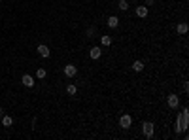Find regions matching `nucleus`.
Here are the masks:
<instances>
[{"label":"nucleus","instance_id":"nucleus-1","mask_svg":"<svg viewBox=\"0 0 189 140\" xmlns=\"http://www.w3.org/2000/svg\"><path fill=\"white\" fill-rule=\"evenodd\" d=\"M153 131H155V125H153L151 121H146V123L142 125V135H144L146 138H151V136H153Z\"/></svg>","mask_w":189,"mask_h":140},{"label":"nucleus","instance_id":"nucleus-2","mask_svg":"<svg viewBox=\"0 0 189 140\" xmlns=\"http://www.w3.org/2000/svg\"><path fill=\"white\" fill-rule=\"evenodd\" d=\"M166 104H169V108H178L180 106V97L176 95V93H170L169 97H166Z\"/></svg>","mask_w":189,"mask_h":140},{"label":"nucleus","instance_id":"nucleus-3","mask_svg":"<svg viewBox=\"0 0 189 140\" xmlns=\"http://www.w3.org/2000/svg\"><path fill=\"white\" fill-rule=\"evenodd\" d=\"M180 121H181V129L187 131V127H189V110L187 108H184L180 112Z\"/></svg>","mask_w":189,"mask_h":140},{"label":"nucleus","instance_id":"nucleus-4","mask_svg":"<svg viewBox=\"0 0 189 140\" xmlns=\"http://www.w3.org/2000/svg\"><path fill=\"white\" fill-rule=\"evenodd\" d=\"M131 125H132V117H131L129 114L121 116V119H119V127H121V129H129Z\"/></svg>","mask_w":189,"mask_h":140},{"label":"nucleus","instance_id":"nucleus-5","mask_svg":"<svg viewBox=\"0 0 189 140\" xmlns=\"http://www.w3.org/2000/svg\"><path fill=\"white\" fill-rule=\"evenodd\" d=\"M100 55H102V49H100V47L99 46H95V47H91V49H89V57L91 59H100Z\"/></svg>","mask_w":189,"mask_h":140},{"label":"nucleus","instance_id":"nucleus-6","mask_svg":"<svg viewBox=\"0 0 189 140\" xmlns=\"http://www.w3.org/2000/svg\"><path fill=\"white\" fill-rule=\"evenodd\" d=\"M106 25L110 27V29H117V27H119V17L117 15H110L108 21H106Z\"/></svg>","mask_w":189,"mask_h":140},{"label":"nucleus","instance_id":"nucleus-7","mask_svg":"<svg viewBox=\"0 0 189 140\" xmlns=\"http://www.w3.org/2000/svg\"><path fill=\"white\" fill-rule=\"evenodd\" d=\"M65 74L68 76V78H74V76L78 74V66H74V65H66V66H65Z\"/></svg>","mask_w":189,"mask_h":140},{"label":"nucleus","instance_id":"nucleus-8","mask_svg":"<svg viewBox=\"0 0 189 140\" xmlns=\"http://www.w3.org/2000/svg\"><path fill=\"white\" fill-rule=\"evenodd\" d=\"M21 81H23L25 87H34V78H32L30 74H25L23 78H21Z\"/></svg>","mask_w":189,"mask_h":140},{"label":"nucleus","instance_id":"nucleus-9","mask_svg":"<svg viewBox=\"0 0 189 140\" xmlns=\"http://www.w3.org/2000/svg\"><path fill=\"white\" fill-rule=\"evenodd\" d=\"M38 53H40V55H42V57H44V59H47V57H49V55H51L49 47H47V46H44V44H40V46H38Z\"/></svg>","mask_w":189,"mask_h":140},{"label":"nucleus","instance_id":"nucleus-10","mask_svg":"<svg viewBox=\"0 0 189 140\" xmlns=\"http://www.w3.org/2000/svg\"><path fill=\"white\" fill-rule=\"evenodd\" d=\"M136 15H138L140 19L148 17V6H138V8H136Z\"/></svg>","mask_w":189,"mask_h":140},{"label":"nucleus","instance_id":"nucleus-11","mask_svg":"<svg viewBox=\"0 0 189 140\" xmlns=\"http://www.w3.org/2000/svg\"><path fill=\"white\" fill-rule=\"evenodd\" d=\"M174 132H176V136H180L181 132H184V129H181V121H180V114L176 117V121H174Z\"/></svg>","mask_w":189,"mask_h":140},{"label":"nucleus","instance_id":"nucleus-12","mask_svg":"<svg viewBox=\"0 0 189 140\" xmlns=\"http://www.w3.org/2000/svg\"><path fill=\"white\" fill-rule=\"evenodd\" d=\"M187 30H189V25L187 23H178L176 25V32L178 34H187Z\"/></svg>","mask_w":189,"mask_h":140},{"label":"nucleus","instance_id":"nucleus-13","mask_svg":"<svg viewBox=\"0 0 189 140\" xmlns=\"http://www.w3.org/2000/svg\"><path fill=\"white\" fill-rule=\"evenodd\" d=\"M100 44H102L104 47L112 46V36H108V34H102V36H100Z\"/></svg>","mask_w":189,"mask_h":140},{"label":"nucleus","instance_id":"nucleus-14","mask_svg":"<svg viewBox=\"0 0 189 140\" xmlns=\"http://www.w3.org/2000/svg\"><path fill=\"white\" fill-rule=\"evenodd\" d=\"M0 119H2V125H4V127H11V123H13V119H11V116H2V117H0Z\"/></svg>","mask_w":189,"mask_h":140},{"label":"nucleus","instance_id":"nucleus-15","mask_svg":"<svg viewBox=\"0 0 189 140\" xmlns=\"http://www.w3.org/2000/svg\"><path fill=\"white\" fill-rule=\"evenodd\" d=\"M132 70H134V72H142L144 70V62L142 61H134L132 62Z\"/></svg>","mask_w":189,"mask_h":140},{"label":"nucleus","instance_id":"nucleus-16","mask_svg":"<svg viewBox=\"0 0 189 140\" xmlns=\"http://www.w3.org/2000/svg\"><path fill=\"white\" fill-rule=\"evenodd\" d=\"M117 8H119L121 11H127L129 10V2L127 0H117Z\"/></svg>","mask_w":189,"mask_h":140},{"label":"nucleus","instance_id":"nucleus-17","mask_svg":"<svg viewBox=\"0 0 189 140\" xmlns=\"http://www.w3.org/2000/svg\"><path fill=\"white\" fill-rule=\"evenodd\" d=\"M66 93H68L70 97H74L76 93H78V87H76V85H74V83H70V85L66 87Z\"/></svg>","mask_w":189,"mask_h":140},{"label":"nucleus","instance_id":"nucleus-18","mask_svg":"<svg viewBox=\"0 0 189 140\" xmlns=\"http://www.w3.org/2000/svg\"><path fill=\"white\" fill-rule=\"evenodd\" d=\"M46 76H47V72H46V68H38V70H36V78H38V80H44V78H46Z\"/></svg>","mask_w":189,"mask_h":140},{"label":"nucleus","instance_id":"nucleus-19","mask_svg":"<svg viewBox=\"0 0 189 140\" xmlns=\"http://www.w3.org/2000/svg\"><path fill=\"white\" fill-rule=\"evenodd\" d=\"M95 32H96L95 27H89V29H87V36H89V38H93V36H95Z\"/></svg>","mask_w":189,"mask_h":140},{"label":"nucleus","instance_id":"nucleus-20","mask_svg":"<svg viewBox=\"0 0 189 140\" xmlns=\"http://www.w3.org/2000/svg\"><path fill=\"white\" fill-rule=\"evenodd\" d=\"M153 4H155V0H146V6H148V8H150V6H153Z\"/></svg>","mask_w":189,"mask_h":140},{"label":"nucleus","instance_id":"nucleus-21","mask_svg":"<svg viewBox=\"0 0 189 140\" xmlns=\"http://www.w3.org/2000/svg\"><path fill=\"white\" fill-rule=\"evenodd\" d=\"M2 116H4V110H2V108H0V117H2Z\"/></svg>","mask_w":189,"mask_h":140},{"label":"nucleus","instance_id":"nucleus-22","mask_svg":"<svg viewBox=\"0 0 189 140\" xmlns=\"http://www.w3.org/2000/svg\"><path fill=\"white\" fill-rule=\"evenodd\" d=\"M0 4H2V0H0Z\"/></svg>","mask_w":189,"mask_h":140}]
</instances>
